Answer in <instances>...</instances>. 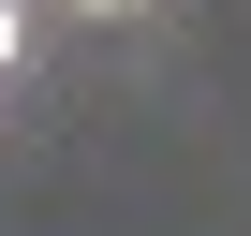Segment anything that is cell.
I'll return each instance as SVG.
<instances>
[{"mask_svg": "<svg viewBox=\"0 0 251 236\" xmlns=\"http://www.w3.org/2000/svg\"><path fill=\"white\" fill-rule=\"evenodd\" d=\"M30 59V0H0V74H15Z\"/></svg>", "mask_w": 251, "mask_h": 236, "instance_id": "obj_1", "label": "cell"}, {"mask_svg": "<svg viewBox=\"0 0 251 236\" xmlns=\"http://www.w3.org/2000/svg\"><path fill=\"white\" fill-rule=\"evenodd\" d=\"M74 15H133V0H74Z\"/></svg>", "mask_w": 251, "mask_h": 236, "instance_id": "obj_2", "label": "cell"}]
</instances>
